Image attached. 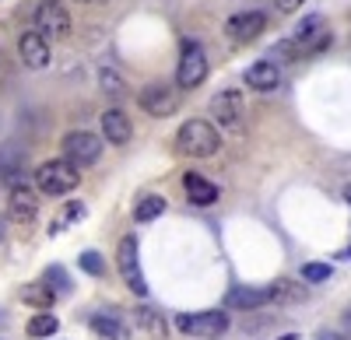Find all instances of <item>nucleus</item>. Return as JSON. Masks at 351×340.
<instances>
[{"mask_svg":"<svg viewBox=\"0 0 351 340\" xmlns=\"http://www.w3.org/2000/svg\"><path fill=\"white\" fill-rule=\"evenodd\" d=\"M221 148V133L208 120H186L176 130V151L183 158H211Z\"/></svg>","mask_w":351,"mask_h":340,"instance_id":"nucleus-1","label":"nucleus"},{"mask_svg":"<svg viewBox=\"0 0 351 340\" xmlns=\"http://www.w3.org/2000/svg\"><path fill=\"white\" fill-rule=\"evenodd\" d=\"M81 183V168H74L67 158H49L36 168V193L43 196H67Z\"/></svg>","mask_w":351,"mask_h":340,"instance_id":"nucleus-2","label":"nucleus"},{"mask_svg":"<svg viewBox=\"0 0 351 340\" xmlns=\"http://www.w3.org/2000/svg\"><path fill=\"white\" fill-rule=\"evenodd\" d=\"M232 326L225 309H204V313H183L176 316V330L186 333V337H197V340H218L225 337Z\"/></svg>","mask_w":351,"mask_h":340,"instance_id":"nucleus-3","label":"nucleus"},{"mask_svg":"<svg viewBox=\"0 0 351 340\" xmlns=\"http://www.w3.org/2000/svg\"><path fill=\"white\" fill-rule=\"evenodd\" d=\"M32 21H36V32H39L46 42L67 39L71 28H74V18H71V11L64 8V0H39Z\"/></svg>","mask_w":351,"mask_h":340,"instance_id":"nucleus-4","label":"nucleus"},{"mask_svg":"<svg viewBox=\"0 0 351 340\" xmlns=\"http://www.w3.org/2000/svg\"><path fill=\"white\" fill-rule=\"evenodd\" d=\"M211 116H215V130H225V133H243L246 127V99L239 88H225L211 99Z\"/></svg>","mask_w":351,"mask_h":340,"instance_id":"nucleus-5","label":"nucleus"},{"mask_svg":"<svg viewBox=\"0 0 351 340\" xmlns=\"http://www.w3.org/2000/svg\"><path fill=\"white\" fill-rule=\"evenodd\" d=\"M334 42L330 28L324 21V14H306L295 25V36H291V46H295V56H313V53H324Z\"/></svg>","mask_w":351,"mask_h":340,"instance_id":"nucleus-6","label":"nucleus"},{"mask_svg":"<svg viewBox=\"0 0 351 340\" xmlns=\"http://www.w3.org/2000/svg\"><path fill=\"white\" fill-rule=\"evenodd\" d=\"M116 270H120L123 285L137 295V298H148V280L141 274V257H137V239L123 235L120 246H116Z\"/></svg>","mask_w":351,"mask_h":340,"instance_id":"nucleus-7","label":"nucleus"},{"mask_svg":"<svg viewBox=\"0 0 351 340\" xmlns=\"http://www.w3.org/2000/svg\"><path fill=\"white\" fill-rule=\"evenodd\" d=\"M208 81V53L200 49V42H183V53H180V67H176V84L183 92H193Z\"/></svg>","mask_w":351,"mask_h":340,"instance_id":"nucleus-8","label":"nucleus"},{"mask_svg":"<svg viewBox=\"0 0 351 340\" xmlns=\"http://www.w3.org/2000/svg\"><path fill=\"white\" fill-rule=\"evenodd\" d=\"M64 158L74 165V168H88L102 158V137L92 133V130H71L64 137Z\"/></svg>","mask_w":351,"mask_h":340,"instance_id":"nucleus-9","label":"nucleus"},{"mask_svg":"<svg viewBox=\"0 0 351 340\" xmlns=\"http://www.w3.org/2000/svg\"><path fill=\"white\" fill-rule=\"evenodd\" d=\"M137 102L155 120H165V116H172V112L180 109V95H176V88H172V84H162V81L148 84V88H141Z\"/></svg>","mask_w":351,"mask_h":340,"instance_id":"nucleus-10","label":"nucleus"},{"mask_svg":"<svg viewBox=\"0 0 351 340\" xmlns=\"http://www.w3.org/2000/svg\"><path fill=\"white\" fill-rule=\"evenodd\" d=\"M263 32H267V14H263V11H239V14H232L225 21V36L232 42H239V46L260 39Z\"/></svg>","mask_w":351,"mask_h":340,"instance_id":"nucleus-11","label":"nucleus"},{"mask_svg":"<svg viewBox=\"0 0 351 340\" xmlns=\"http://www.w3.org/2000/svg\"><path fill=\"white\" fill-rule=\"evenodd\" d=\"M8 218L14 224H32L39 218V193L28 183H14L8 193Z\"/></svg>","mask_w":351,"mask_h":340,"instance_id":"nucleus-12","label":"nucleus"},{"mask_svg":"<svg viewBox=\"0 0 351 340\" xmlns=\"http://www.w3.org/2000/svg\"><path fill=\"white\" fill-rule=\"evenodd\" d=\"M18 56H21V64L28 67V70H43V67H49V60H53V49H49V42L36 32H21V39H18Z\"/></svg>","mask_w":351,"mask_h":340,"instance_id":"nucleus-13","label":"nucleus"},{"mask_svg":"<svg viewBox=\"0 0 351 340\" xmlns=\"http://www.w3.org/2000/svg\"><path fill=\"white\" fill-rule=\"evenodd\" d=\"M243 77H246V88H253V92H274L281 84V67L274 60H256L246 67Z\"/></svg>","mask_w":351,"mask_h":340,"instance_id":"nucleus-14","label":"nucleus"},{"mask_svg":"<svg viewBox=\"0 0 351 340\" xmlns=\"http://www.w3.org/2000/svg\"><path fill=\"white\" fill-rule=\"evenodd\" d=\"M92 330L99 340H130V323L116 313V309H106V313L92 316Z\"/></svg>","mask_w":351,"mask_h":340,"instance_id":"nucleus-15","label":"nucleus"},{"mask_svg":"<svg viewBox=\"0 0 351 340\" xmlns=\"http://www.w3.org/2000/svg\"><path fill=\"white\" fill-rule=\"evenodd\" d=\"M130 133H134V127H130V120H127L123 109H106V112H102V137L109 140V144L123 148L127 140H130Z\"/></svg>","mask_w":351,"mask_h":340,"instance_id":"nucleus-16","label":"nucleus"},{"mask_svg":"<svg viewBox=\"0 0 351 340\" xmlns=\"http://www.w3.org/2000/svg\"><path fill=\"white\" fill-rule=\"evenodd\" d=\"M183 189H186V200L197 204V207H211L218 200V186L208 176H200V172H186L183 176Z\"/></svg>","mask_w":351,"mask_h":340,"instance_id":"nucleus-17","label":"nucleus"},{"mask_svg":"<svg viewBox=\"0 0 351 340\" xmlns=\"http://www.w3.org/2000/svg\"><path fill=\"white\" fill-rule=\"evenodd\" d=\"M267 291V302H278V305H295V302H306V288L302 280H291V277H278Z\"/></svg>","mask_w":351,"mask_h":340,"instance_id":"nucleus-18","label":"nucleus"},{"mask_svg":"<svg viewBox=\"0 0 351 340\" xmlns=\"http://www.w3.org/2000/svg\"><path fill=\"white\" fill-rule=\"evenodd\" d=\"M134 326H141L144 333H152V337H165V319H162V313L158 309H152V305H141V309H134Z\"/></svg>","mask_w":351,"mask_h":340,"instance_id":"nucleus-19","label":"nucleus"},{"mask_svg":"<svg viewBox=\"0 0 351 340\" xmlns=\"http://www.w3.org/2000/svg\"><path fill=\"white\" fill-rule=\"evenodd\" d=\"M225 302L232 309H260L263 302H267V291L263 288H232Z\"/></svg>","mask_w":351,"mask_h":340,"instance_id":"nucleus-20","label":"nucleus"},{"mask_svg":"<svg viewBox=\"0 0 351 340\" xmlns=\"http://www.w3.org/2000/svg\"><path fill=\"white\" fill-rule=\"evenodd\" d=\"M21 302L32 305V309H43V313H49L53 302H56V291H49L46 285H25L21 288Z\"/></svg>","mask_w":351,"mask_h":340,"instance_id":"nucleus-21","label":"nucleus"},{"mask_svg":"<svg viewBox=\"0 0 351 340\" xmlns=\"http://www.w3.org/2000/svg\"><path fill=\"white\" fill-rule=\"evenodd\" d=\"M84 214H88V207H84L81 200H71V204H67V207H64L60 214H56V221L49 224V235H60L64 228H71V224H77V221H81Z\"/></svg>","mask_w":351,"mask_h":340,"instance_id":"nucleus-22","label":"nucleus"},{"mask_svg":"<svg viewBox=\"0 0 351 340\" xmlns=\"http://www.w3.org/2000/svg\"><path fill=\"white\" fill-rule=\"evenodd\" d=\"M165 196H158V193H152V196H144V200L134 207V218L141 221V224H148V221H155V218H162L165 214Z\"/></svg>","mask_w":351,"mask_h":340,"instance_id":"nucleus-23","label":"nucleus"},{"mask_svg":"<svg viewBox=\"0 0 351 340\" xmlns=\"http://www.w3.org/2000/svg\"><path fill=\"white\" fill-rule=\"evenodd\" d=\"M28 337H36V340H43V337H53L56 330H60V319H56L53 313H39V316H32L28 319Z\"/></svg>","mask_w":351,"mask_h":340,"instance_id":"nucleus-24","label":"nucleus"},{"mask_svg":"<svg viewBox=\"0 0 351 340\" xmlns=\"http://www.w3.org/2000/svg\"><path fill=\"white\" fill-rule=\"evenodd\" d=\"M99 84H102V92L112 95V99H120V95L127 92V81L116 74L112 67H102V70H99Z\"/></svg>","mask_w":351,"mask_h":340,"instance_id":"nucleus-25","label":"nucleus"},{"mask_svg":"<svg viewBox=\"0 0 351 340\" xmlns=\"http://www.w3.org/2000/svg\"><path fill=\"white\" fill-rule=\"evenodd\" d=\"M43 285H46L49 291L60 295V291H71V277H67V270H64V267H49V270H46V277H43Z\"/></svg>","mask_w":351,"mask_h":340,"instance_id":"nucleus-26","label":"nucleus"},{"mask_svg":"<svg viewBox=\"0 0 351 340\" xmlns=\"http://www.w3.org/2000/svg\"><path fill=\"white\" fill-rule=\"evenodd\" d=\"M330 274H334L330 263H302V280L306 285H324Z\"/></svg>","mask_w":351,"mask_h":340,"instance_id":"nucleus-27","label":"nucleus"},{"mask_svg":"<svg viewBox=\"0 0 351 340\" xmlns=\"http://www.w3.org/2000/svg\"><path fill=\"white\" fill-rule=\"evenodd\" d=\"M77 263H81V270H84V274H92V277H102V274H106V263H102V257H99L95 249L81 252V260H77Z\"/></svg>","mask_w":351,"mask_h":340,"instance_id":"nucleus-28","label":"nucleus"},{"mask_svg":"<svg viewBox=\"0 0 351 340\" xmlns=\"http://www.w3.org/2000/svg\"><path fill=\"white\" fill-rule=\"evenodd\" d=\"M306 4V0H274V8L281 11V14H291V11H299Z\"/></svg>","mask_w":351,"mask_h":340,"instance_id":"nucleus-29","label":"nucleus"},{"mask_svg":"<svg viewBox=\"0 0 351 340\" xmlns=\"http://www.w3.org/2000/svg\"><path fill=\"white\" fill-rule=\"evenodd\" d=\"M313 340H344V337H341V333H334V330H319Z\"/></svg>","mask_w":351,"mask_h":340,"instance_id":"nucleus-30","label":"nucleus"},{"mask_svg":"<svg viewBox=\"0 0 351 340\" xmlns=\"http://www.w3.org/2000/svg\"><path fill=\"white\" fill-rule=\"evenodd\" d=\"M4 239H8V218L0 214V242H4Z\"/></svg>","mask_w":351,"mask_h":340,"instance_id":"nucleus-31","label":"nucleus"},{"mask_svg":"<svg viewBox=\"0 0 351 340\" xmlns=\"http://www.w3.org/2000/svg\"><path fill=\"white\" fill-rule=\"evenodd\" d=\"M81 4H92V8H99V4H109V0H81Z\"/></svg>","mask_w":351,"mask_h":340,"instance_id":"nucleus-32","label":"nucleus"},{"mask_svg":"<svg viewBox=\"0 0 351 340\" xmlns=\"http://www.w3.org/2000/svg\"><path fill=\"white\" fill-rule=\"evenodd\" d=\"M344 200H348V207H351V186H344Z\"/></svg>","mask_w":351,"mask_h":340,"instance_id":"nucleus-33","label":"nucleus"},{"mask_svg":"<svg viewBox=\"0 0 351 340\" xmlns=\"http://www.w3.org/2000/svg\"><path fill=\"white\" fill-rule=\"evenodd\" d=\"M281 340H295V337H281Z\"/></svg>","mask_w":351,"mask_h":340,"instance_id":"nucleus-34","label":"nucleus"},{"mask_svg":"<svg viewBox=\"0 0 351 340\" xmlns=\"http://www.w3.org/2000/svg\"><path fill=\"white\" fill-rule=\"evenodd\" d=\"M348 257H351V249H348Z\"/></svg>","mask_w":351,"mask_h":340,"instance_id":"nucleus-35","label":"nucleus"}]
</instances>
